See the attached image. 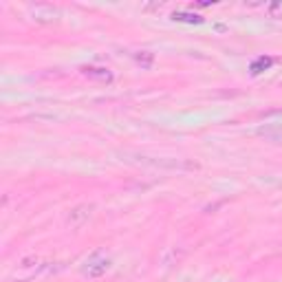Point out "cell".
<instances>
[{
  "instance_id": "cell-1",
  "label": "cell",
  "mask_w": 282,
  "mask_h": 282,
  "mask_svg": "<svg viewBox=\"0 0 282 282\" xmlns=\"http://www.w3.org/2000/svg\"><path fill=\"white\" fill-rule=\"evenodd\" d=\"M108 269H110V260L101 254H93L86 260V265L82 267V274L89 276V278H101Z\"/></svg>"
},
{
  "instance_id": "cell-2",
  "label": "cell",
  "mask_w": 282,
  "mask_h": 282,
  "mask_svg": "<svg viewBox=\"0 0 282 282\" xmlns=\"http://www.w3.org/2000/svg\"><path fill=\"white\" fill-rule=\"evenodd\" d=\"M82 73H84V78L93 82H101V84H110L112 82V71L106 69V66H84Z\"/></svg>"
},
{
  "instance_id": "cell-3",
  "label": "cell",
  "mask_w": 282,
  "mask_h": 282,
  "mask_svg": "<svg viewBox=\"0 0 282 282\" xmlns=\"http://www.w3.org/2000/svg\"><path fill=\"white\" fill-rule=\"evenodd\" d=\"M31 16L40 22H51V20L58 18V9L51 7V4H35V7H31Z\"/></svg>"
},
{
  "instance_id": "cell-4",
  "label": "cell",
  "mask_w": 282,
  "mask_h": 282,
  "mask_svg": "<svg viewBox=\"0 0 282 282\" xmlns=\"http://www.w3.org/2000/svg\"><path fill=\"white\" fill-rule=\"evenodd\" d=\"M258 135L274 143H282V126H263L258 128Z\"/></svg>"
},
{
  "instance_id": "cell-5",
  "label": "cell",
  "mask_w": 282,
  "mask_h": 282,
  "mask_svg": "<svg viewBox=\"0 0 282 282\" xmlns=\"http://www.w3.org/2000/svg\"><path fill=\"white\" fill-rule=\"evenodd\" d=\"M271 64H274V58H269V55H260V58H256L254 62H251L249 71H251V75H260L263 71L269 69Z\"/></svg>"
},
{
  "instance_id": "cell-6",
  "label": "cell",
  "mask_w": 282,
  "mask_h": 282,
  "mask_svg": "<svg viewBox=\"0 0 282 282\" xmlns=\"http://www.w3.org/2000/svg\"><path fill=\"white\" fill-rule=\"evenodd\" d=\"M172 20H177V22H188V24H201L203 16H198V13H189V11H174Z\"/></svg>"
},
{
  "instance_id": "cell-7",
  "label": "cell",
  "mask_w": 282,
  "mask_h": 282,
  "mask_svg": "<svg viewBox=\"0 0 282 282\" xmlns=\"http://www.w3.org/2000/svg\"><path fill=\"white\" fill-rule=\"evenodd\" d=\"M89 214H91V207H84V205H82V207H75L69 216V223L71 225H82V220L89 218Z\"/></svg>"
},
{
  "instance_id": "cell-8",
  "label": "cell",
  "mask_w": 282,
  "mask_h": 282,
  "mask_svg": "<svg viewBox=\"0 0 282 282\" xmlns=\"http://www.w3.org/2000/svg\"><path fill=\"white\" fill-rule=\"evenodd\" d=\"M135 60H137V64L143 66V69H150L152 62H155V55H152L150 51H137V53H135Z\"/></svg>"
},
{
  "instance_id": "cell-9",
  "label": "cell",
  "mask_w": 282,
  "mask_h": 282,
  "mask_svg": "<svg viewBox=\"0 0 282 282\" xmlns=\"http://www.w3.org/2000/svg\"><path fill=\"white\" fill-rule=\"evenodd\" d=\"M267 11H269L271 18H282V0H276V2H271L269 7H267Z\"/></svg>"
}]
</instances>
